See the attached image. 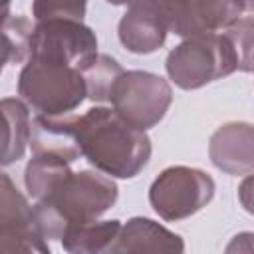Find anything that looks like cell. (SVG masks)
<instances>
[{
    "label": "cell",
    "instance_id": "6da1fadb",
    "mask_svg": "<svg viewBox=\"0 0 254 254\" xmlns=\"http://www.w3.org/2000/svg\"><path fill=\"white\" fill-rule=\"evenodd\" d=\"M73 121L81 155L97 171L117 179H133L149 163L151 139L115 109L91 107L75 115Z\"/></svg>",
    "mask_w": 254,
    "mask_h": 254
},
{
    "label": "cell",
    "instance_id": "7a4b0ae2",
    "mask_svg": "<svg viewBox=\"0 0 254 254\" xmlns=\"http://www.w3.org/2000/svg\"><path fill=\"white\" fill-rule=\"evenodd\" d=\"M117 200V185L95 171L69 173L48 196L34 204L36 222L46 240H62L71 224L97 220Z\"/></svg>",
    "mask_w": 254,
    "mask_h": 254
},
{
    "label": "cell",
    "instance_id": "3957f363",
    "mask_svg": "<svg viewBox=\"0 0 254 254\" xmlns=\"http://www.w3.org/2000/svg\"><path fill=\"white\" fill-rule=\"evenodd\" d=\"M18 95L38 113L65 115L87 97V85L79 67L28 58L18 77Z\"/></svg>",
    "mask_w": 254,
    "mask_h": 254
},
{
    "label": "cell",
    "instance_id": "277c9868",
    "mask_svg": "<svg viewBox=\"0 0 254 254\" xmlns=\"http://www.w3.org/2000/svg\"><path fill=\"white\" fill-rule=\"evenodd\" d=\"M167 73L181 89H198L238 69V56L226 34H200L185 38L165 62Z\"/></svg>",
    "mask_w": 254,
    "mask_h": 254
},
{
    "label": "cell",
    "instance_id": "5b68a950",
    "mask_svg": "<svg viewBox=\"0 0 254 254\" xmlns=\"http://www.w3.org/2000/svg\"><path fill=\"white\" fill-rule=\"evenodd\" d=\"M214 181L208 173L194 167H169L149 189L153 210L169 222L183 220L206 206L214 196Z\"/></svg>",
    "mask_w": 254,
    "mask_h": 254
},
{
    "label": "cell",
    "instance_id": "8992f818",
    "mask_svg": "<svg viewBox=\"0 0 254 254\" xmlns=\"http://www.w3.org/2000/svg\"><path fill=\"white\" fill-rule=\"evenodd\" d=\"M171 101L173 91L167 79L141 69L123 71L111 95L113 109L127 123L143 131L151 129L165 117Z\"/></svg>",
    "mask_w": 254,
    "mask_h": 254
},
{
    "label": "cell",
    "instance_id": "52a82bcc",
    "mask_svg": "<svg viewBox=\"0 0 254 254\" xmlns=\"http://www.w3.org/2000/svg\"><path fill=\"white\" fill-rule=\"evenodd\" d=\"M95 56L97 38L81 20L56 18L36 22L30 42V58L52 60L81 69Z\"/></svg>",
    "mask_w": 254,
    "mask_h": 254
},
{
    "label": "cell",
    "instance_id": "ba28073f",
    "mask_svg": "<svg viewBox=\"0 0 254 254\" xmlns=\"http://www.w3.org/2000/svg\"><path fill=\"white\" fill-rule=\"evenodd\" d=\"M167 30L192 38L226 30L246 10L244 0H155Z\"/></svg>",
    "mask_w": 254,
    "mask_h": 254
},
{
    "label": "cell",
    "instance_id": "9c48e42d",
    "mask_svg": "<svg viewBox=\"0 0 254 254\" xmlns=\"http://www.w3.org/2000/svg\"><path fill=\"white\" fill-rule=\"evenodd\" d=\"M0 250L6 254L50 252L48 240L36 222L34 206L28 204L26 196L16 189L6 173H2L0 192Z\"/></svg>",
    "mask_w": 254,
    "mask_h": 254
},
{
    "label": "cell",
    "instance_id": "30bf717a",
    "mask_svg": "<svg viewBox=\"0 0 254 254\" xmlns=\"http://www.w3.org/2000/svg\"><path fill=\"white\" fill-rule=\"evenodd\" d=\"M208 157L226 175L254 173V125L230 121L218 127L210 135Z\"/></svg>",
    "mask_w": 254,
    "mask_h": 254
},
{
    "label": "cell",
    "instance_id": "8fae6325",
    "mask_svg": "<svg viewBox=\"0 0 254 254\" xmlns=\"http://www.w3.org/2000/svg\"><path fill=\"white\" fill-rule=\"evenodd\" d=\"M167 24L155 0L133 2L117 26L119 42L133 54H151L159 50L167 40Z\"/></svg>",
    "mask_w": 254,
    "mask_h": 254
},
{
    "label": "cell",
    "instance_id": "7c38bea8",
    "mask_svg": "<svg viewBox=\"0 0 254 254\" xmlns=\"http://www.w3.org/2000/svg\"><path fill=\"white\" fill-rule=\"evenodd\" d=\"M75 115H44L38 113L32 121L30 147L34 153L60 157L67 163L77 161L81 147L75 133Z\"/></svg>",
    "mask_w": 254,
    "mask_h": 254
},
{
    "label": "cell",
    "instance_id": "4fadbf2b",
    "mask_svg": "<svg viewBox=\"0 0 254 254\" xmlns=\"http://www.w3.org/2000/svg\"><path fill=\"white\" fill-rule=\"evenodd\" d=\"M185 242L179 234L167 230L159 222L143 216L129 218L121 226L111 252H183Z\"/></svg>",
    "mask_w": 254,
    "mask_h": 254
},
{
    "label": "cell",
    "instance_id": "5bb4252c",
    "mask_svg": "<svg viewBox=\"0 0 254 254\" xmlns=\"http://www.w3.org/2000/svg\"><path fill=\"white\" fill-rule=\"evenodd\" d=\"M121 230L119 220H89L71 224L62 236V246L69 254H95L111 252Z\"/></svg>",
    "mask_w": 254,
    "mask_h": 254
},
{
    "label": "cell",
    "instance_id": "9a60e30c",
    "mask_svg": "<svg viewBox=\"0 0 254 254\" xmlns=\"http://www.w3.org/2000/svg\"><path fill=\"white\" fill-rule=\"evenodd\" d=\"M4 113V145H2V165H10L22 159L26 145L32 137V121L24 101L14 97L2 99Z\"/></svg>",
    "mask_w": 254,
    "mask_h": 254
},
{
    "label": "cell",
    "instance_id": "2e32d148",
    "mask_svg": "<svg viewBox=\"0 0 254 254\" xmlns=\"http://www.w3.org/2000/svg\"><path fill=\"white\" fill-rule=\"evenodd\" d=\"M69 173L73 171L69 169L67 161L54 157V155H46V153H34V157L28 161L26 171H24V185L32 198L42 200Z\"/></svg>",
    "mask_w": 254,
    "mask_h": 254
},
{
    "label": "cell",
    "instance_id": "e0dca14e",
    "mask_svg": "<svg viewBox=\"0 0 254 254\" xmlns=\"http://www.w3.org/2000/svg\"><path fill=\"white\" fill-rule=\"evenodd\" d=\"M123 71L125 69L117 64V60H113L105 54H97L95 58H91L81 67V73H83L85 85H87V99H91L95 103H103V101L111 103L113 89H115L119 77L123 75Z\"/></svg>",
    "mask_w": 254,
    "mask_h": 254
},
{
    "label": "cell",
    "instance_id": "ac0fdd59",
    "mask_svg": "<svg viewBox=\"0 0 254 254\" xmlns=\"http://www.w3.org/2000/svg\"><path fill=\"white\" fill-rule=\"evenodd\" d=\"M4 32V65L22 64L30 58V42L34 26L26 16H6L2 24Z\"/></svg>",
    "mask_w": 254,
    "mask_h": 254
},
{
    "label": "cell",
    "instance_id": "d6986e66",
    "mask_svg": "<svg viewBox=\"0 0 254 254\" xmlns=\"http://www.w3.org/2000/svg\"><path fill=\"white\" fill-rule=\"evenodd\" d=\"M226 36L232 42L238 56V71L254 69V16L238 18L226 28Z\"/></svg>",
    "mask_w": 254,
    "mask_h": 254
},
{
    "label": "cell",
    "instance_id": "ffe728a7",
    "mask_svg": "<svg viewBox=\"0 0 254 254\" xmlns=\"http://www.w3.org/2000/svg\"><path fill=\"white\" fill-rule=\"evenodd\" d=\"M87 0H32V14L36 22L67 18L83 20Z\"/></svg>",
    "mask_w": 254,
    "mask_h": 254
},
{
    "label": "cell",
    "instance_id": "44dd1931",
    "mask_svg": "<svg viewBox=\"0 0 254 254\" xmlns=\"http://www.w3.org/2000/svg\"><path fill=\"white\" fill-rule=\"evenodd\" d=\"M238 200L242 208L250 214H254V175H248L240 187H238Z\"/></svg>",
    "mask_w": 254,
    "mask_h": 254
},
{
    "label": "cell",
    "instance_id": "7402d4cb",
    "mask_svg": "<svg viewBox=\"0 0 254 254\" xmlns=\"http://www.w3.org/2000/svg\"><path fill=\"white\" fill-rule=\"evenodd\" d=\"M224 250L226 252H254V234L252 232H240V234H236Z\"/></svg>",
    "mask_w": 254,
    "mask_h": 254
},
{
    "label": "cell",
    "instance_id": "603a6c76",
    "mask_svg": "<svg viewBox=\"0 0 254 254\" xmlns=\"http://www.w3.org/2000/svg\"><path fill=\"white\" fill-rule=\"evenodd\" d=\"M105 2H109V4H113V6H131V4L137 2V0H105Z\"/></svg>",
    "mask_w": 254,
    "mask_h": 254
},
{
    "label": "cell",
    "instance_id": "cb8c5ba5",
    "mask_svg": "<svg viewBox=\"0 0 254 254\" xmlns=\"http://www.w3.org/2000/svg\"><path fill=\"white\" fill-rule=\"evenodd\" d=\"M244 6H246V10L254 12V0H244Z\"/></svg>",
    "mask_w": 254,
    "mask_h": 254
},
{
    "label": "cell",
    "instance_id": "d4e9b609",
    "mask_svg": "<svg viewBox=\"0 0 254 254\" xmlns=\"http://www.w3.org/2000/svg\"><path fill=\"white\" fill-rule=\"evenodd\" d=\"M252 71H254V69H252Z\"/></svg>",
    "mask_w": 254,
    "mask_h": 254
}]
</instances>
